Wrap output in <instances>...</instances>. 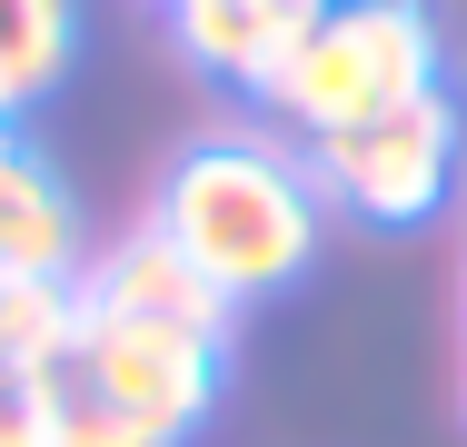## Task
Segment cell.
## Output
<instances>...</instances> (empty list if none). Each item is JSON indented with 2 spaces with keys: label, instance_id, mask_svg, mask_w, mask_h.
I'll return each instance as SVG.
<instances>
[{
  "label": "cell",
  "instance_id": "6da1fadb",
  "mask_svg": "<svg viewBox=\"0 0 467 447\" xmlns=\"http://www.w3.org/2000/svg\"><path fill=\"white\" fill-rule=\"evenodd\" d=\"M150 229L209 288H229L249 308V298H269V288H288L308 268V249H318V179L279 140L209 130V140H189L170 160L160 199H150Z\"/></svg>",
  "mask_w": 467,
  "mask_h": 447
},
{
  "label": "cell",
  "instance_id": "7a4b0ae2",
  "mask_svg": "<svg viewBox=\"0 0 467 447\" xmlns=\"http://www.w3.org/2000/svg\"><path fill=\"white\" fill-rule=\"evenodd\" d=\"M418 89H438V10L428 0H328L259 99L318 140V130H348Z\"/></svg>",
  "mask_w": 467,
  "mask_h": 447
},
{
  "label": "cell",
  "instance_id": "3957f363",
  "mask_svg": "<svg viewBox=\"0 0 467 447\" xmlns=\"http://www.w3.org/2000/svg\"><path fill=\"white\" fill-rule=\"evenodd\" d=\"M458 160H467V130H458V99L448 89H418L398 109H368L348 130H318L308 140L318 199H338L368 229H428L458 199Z\"/></svg>",
  "mask_w": 467,
  "mask_h": 447
},
{
  "label": "cell",
  "instance_id": "277c9868",
  "mask_svg": "<svg viewBox=\"0 0 467 447\" xmlns=\"http://www.w3.org/2000/svg\"><path fill=\"white\" fill-rule=\"evenodd\" d=\"M70 358L90 368L119 408H140V418L170 428V438H189V428L219 408V338H189V328H150V318H99V308H80Z\"/></svg>",
  "mask_w": 467,
  "mask_h": 447
},
{
  "label": "cell",
  "instance_id": "5b68a950",
  "mask_svg": "<svg viewBox=\"0 0 467 447\" xmlns=\"http://www.w3.org/2000/svg\"><path fill=\"white\" fill-rule=\"evenodd\" d=\"M80 308H99V318H150V328H189V338H219V348H229V318H239V298L209 288L160 229H130L99 268H80Z\"/></svg>",
  "mask_w": 467,
  "mask_h": 447
},
{
  "label": "cell",
  "instance_id": "8992f818",
  "mask_svg": "<svg viewBox=\"0 0 467 447\" xmlns=\"http://www.w3.org/2000/svg\"><path fill=\"white\" fill-rule=\"evenodd\" d=\"M318 10H328V0H180L170 20H180L189 70H209L219 89H269Z\"/></svg>",
  "mask_w": 467,
  "mask_h": 447
},
{
  "label": "cell",
  "instance_id": "52a82bcc",
  "mask_svg": "<svg viewBox=\"0 0 467 447\" xmlns=\"http://www.w3.org/2000/svg\"><path fill=\"white\" fill-rule=\"evenodd\" d=\"M80 268V209L40 150L0 130V278H70Z\"/></svg>",
  "mask_w": 467,
  "mask_h": 447
},
{
  "label": "cell",
  "instance_id": "ba28073f",
  "mask_svg": "<svg viewBox=\"0 0 467 447\" xmlns=\"http://www.w3.org/2000/svg\"><path fill=\"white\" fill-rule=\"evenodd\" d=\"M70 50H80L70 0H0V130L70 80Z\"/></svg>",
  "mask_w": 467,
  "mask_h": 447
},
{
  "label": "cell",
  "instance_id": "9c48e42d",
  "mask_svg": "<svg viewBox=\"0 0 467 447\" xmlns=\"http://www.w3.org/2000/svg\"><path fill=\"white\" fill-rule=\"evenodd\" d=\"M40 398H50V447H180L170 428H150L140 408H119L70 348L40 368Z\"/></svg>",
  "mask_w": 467,
  "mask_h": 447
},
{
  "label": "cell",
  "instance_id": "30bf717a",
  "mask_svg": "<svg viewBox=\"0 0 467 447\" xmlns=\"http://www.w3.org/2000/svg\"><path fill=\"white\" fill-rule=\"evenodd\" d=\"M80 338V278H0V358L50 368Z\"/></svg>",
  "mask_w": 467,
  "mask_h": 447
},
{
  "label": "cell",
  "instance_id": "8fae6325",
  "mask_svg": "<svg viewBox=\"0 0 467 447\" xmlns=\"http://www.w3.org/2000/svg\"><path fill=\"white\" fill-rule=\"evenodd\" d=\"M0 447H50V398H40V368L0 358Z\"/></svg>",
  "mask_w": 467,
  "mask_h": 447
},
{
  "label": "cell",
  "instance_id": "7c38bea8",
  "mask_svg": "<svg viewBox=\"0 0 467 447\" xmlns=\"http://www.w3.org/2000/svg\"><path fill=\"white\" fill-rule=\"evenodd\" d=\"M170 10H180V0H170Z\"/></svg>",
  "mask_w": 467,
  "mask_h": 447
}]
</instances>
